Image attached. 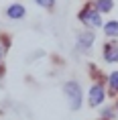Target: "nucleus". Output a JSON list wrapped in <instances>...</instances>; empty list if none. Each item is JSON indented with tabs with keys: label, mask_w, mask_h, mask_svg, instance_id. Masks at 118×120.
Returning <instances> with one entry per match:
<instances>
[{
	"label": "nucleus",
	"mask_w": 118,
	"mask_h": 120,
	"mask_svg": "<svg viewBox=\"0 0 118 120\" xmlns=\"http://www.w3.org/2000/svg\"><path fill=\"white\" fill-rule=\"evenodd\" d=\"M65 96L69 98L71 110H80V106H81V88L75 82H67L65 83Z\"/></svg>",
	"instance_id": "obj_1"
},
{
	"label": "nucleus",
	"mask_w": 118,
	"mask_h": 120,
	"mask_svg": "<svg viewBox=\"0 0 118 120\" xmlns=\"http://www.w3.org/2000/svg\"><path fill=\"white\" fill-rule=\"evenodd\" d=\"M80 19L84 20V22H88V25H92V26H100L102 25L100 12L98 10H92V8H86L84 12H80Z\"/></svg>",
	"instance_id": "obj_2"
},
{
	"label": "nucleus",
	"mask_w": 118,
	"mask_h": 120,
	"mask_svg": "<svg viewBox=\"0 0 118 120\" xmlns=\"http://www.w3.org/2000/svg\"><path fill=\"white\" fill-rule=\"evenodd\" d=\"M102 100H104V90L100 88V86H94L90 90V104L98 106V104H102Z\"/></svg>",
	"instance_id": "obj_3"
},
{
	"label": "nucleus",
	"mask_w": 118,
	"mask_h": 120,
	"mask_svg": "<svg viewBox=\"0 0 118 120\" xmlns=\"http://www.w3.org/2000/svg\"><path fill=\"white\" fill-rule=\"evenodd\" d=\"M6 14L10 19H23V16H25V6H23V4H10L8 10H6Z\"/></svg>",
	"instance_id": "obj_4"
},
{
	"label": "nucleus",
	"mask_w": 118,
	"mask_h": 120,
	"mask_svg": "<svg viewBox=\"0 0 118 120\" xmlns=\"http://www.w3.org/2000/svg\"><path fill=\"white\" fill-rule=\"evenodd\" d=\"M104 55H106V61H110V63L112 61H118V43H114V45L110 43L108 47H106Z\"/></svg>",
	"instance_id": "obj_5"
},
{
	"label": "nucleus",
	"mask_w": 118,
	"mask_h": 120,
	"mask_svg": "<svg viewBox=\"0 0 118 120\" xmlns=\"http://www.w3.org/2000/svg\"><path fill=\"white\" fill-rule=\"evenodd\" d=\"M104 31H106L108 37H118V22L116 20H110V22L104 26Z\"/></svg>",
	"instance_id": "obj_6"
},
{
	"label": "nucleus",
	"mask_w": 118,
	"mask_h": 120,
	"mask_svg": "<svg viewBox=\"0 0 118 120\" xmlns=\"http://www.w3.org/2000/svg\"><path fill=\"white\" fill-rule=\"evenodd\" d=\"M112 4H114L112 0H98V4H96L98 8H96V10H98V12H108L112 8Z\"/></svg>",
	"instance_id": "obj_7"
},
{
	"label": "nucleus",
	"mask_w": 118,
	"mask_h": 120,
	"mask_svg": "<svg viewBox=\"0 0 118 120\" xmlns=\"http://www.w3.org/2000/svg\"><path fill=\"white\" fill-rule=\"evenodd\" d=\"M92 43H94V35L92 33H84V35L80 37V45L81 47H90Z\"/></svg>",
	"instance_id": "obj_8"
},
{
	"label": "nucleus",
	"mask_w": 118,
	"mask_h": 120,
	"mask_svg": "<svg viewBox=\"0 0 118 120\" xmlns=\"http://www.w3.org/2000/svg\"><path fill=\"white\" fill-rule=\"evenodd\" d=\"M110 86H112V90L118 92V71H114V73L110 75Z\"/></svg>",
	"instance_id": "obj_9"
},
{
	"label": "nucleus",
	"mask_w": 118,
	"mask_h": 120,
	"mask_svg": "<svg viewBox=\"0 0 118 120\" xmlns=\"http://www.w3.org/2000/svg\"><path fill=\"white\" fill-rule=\"evenodd\" d=\"M39 4H41V6L43 8H49V6H53V0H37Z\"/></svg>",
	"instance_id": "obj_10"
},
{
	"label": "nucleus",
	"mask_w": 118,
	"mask_h": 120,
	"mask_svg": "<svg viewBox=\"0 0 118 120\" xmlns=\"http://www.w3.org/2000/svg\"><path fill=\"white\" fill-rule=\"evenodd\" d=\"M2 53H4V49H2V47H0V59H2Z\"/></svg>",
	"instance_id": "obj_11"
}]
</instances>
